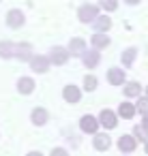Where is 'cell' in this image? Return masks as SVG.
Instances as JSON below:
<instances>
[{"instance_id":"cell-28","label":"cell","mask_w":148,"mask_h":156,"mask_svg":"<svg viewBox=\"0 0 148 156\" xmlns=\"http://www.w3.org/2000/svg\"><path fill=\"white\" fill-rule=\"evenodd\" d=\"M28 156H43V154H41V152H30Z\"/></svg>"},{"instance_id":"cell-13","label":"cell","mask_w":148,"mask_h":156,"mask_svg":"<svg viewBox=\"0 0 148 156\" xmlns=\"http://www.w3.org/2000/svg\"><path fill=\"white\" fill-rule=\"evenodd\" d=\"M82 60H84V64H86L88 69H94L101 58H99V51H86V54L82 56Z\"/></svg>"},{"instance_id":"cell-24","label":"cell","mask_w":148,"mask_h":156,"mask_svg":"<svg viewBox=\"0 0 148 156\" xmlns=\"http://www.w3.org/2000/svg\"><path fill=\"white\" fill-rule=\"evenodd\" d=\"M146 133H148V130H146L144 126H135V135H137V139H142V141H148V139H146Z\"/></svg>"},{"instance_id":"cell-6","label":"cell","mask_w":148,"mask_h":156,"mask_svg":"<svg viewBox=\"0 0 148 156\" xmlns=\"http://www.w3.org/2000/svg\"><path fill=\"white\" fill-rule=\"evenodd\" d=\"M80 128H82L84 133H97V128H99V120H97L94 115H84V118L80 120Z\"/></svg>"},{"instance_id":"cell-8","label":"cell","mask_w":148,"mask_h":156,"mask_svg":"<svg viewBox=\"0 0 148 156\" xmlns=\"http://www.w3.org/2000/svg\"><path fill=\"white\" fill-rule=\"evenodd\" d=\"M62 96H65V101H67V103H80L82 92H80V88H77V86H65Z\"/></svg>"},{"instance_id":"cell-10","label":"cell","mask_w":148,"mask_h":156,"mask_svg":"<svg viewBox=\"0 0 148 156\" xmlns=\"http://www.w3.org/2000/svg\"><path fill=\"white\" fill-rule=\"evenodd\" d=\"M118 147H120V152H133L135 150V139L131 137V135H122L120 139H118Z\"/></svg>"},{"instance_id":"cell-30","label":"cell","mask_w":148,"mask_h":156,"mask_svg":"<svg viewBox=\"0 0 148 156\" xmlns=\"http://www.w3.org/2000/svg\"><path fill=\"white\" fill-rule=\"evenodd\" d=\"M146 98H148V86H146Z\"/></svg>"},{"instance_id":"cell-29","label":"cell","mask_w":148,"mask_h":156,"mask_svg":"<svg viewBox=\"0 0 148 156\" xmlns=\"http://www.w3.org/2000/svg\"><path fill=\"white\" fill-rule=\"evenodd\" d=\"M146 154H148V141H146Z\"/></svg>"},{"instance_id":"cell-14","label":"cell","mask_w":148,"mask_h":156,"mask_svg":"<svg viewBox=\"0 0 148 156\" xmlns=\"http://www.w3.org/2000/svg\"><path fill=\"white\" fill-rule=\"evenodd\" d=\"M17 90H20L22 94H30V92L35 90V81H32L30 77H22V79L17 81Z\"/></svg>"},{"instance_id":"cell-27","label":"cell","mask_w":148,"mask_h":156,"mask_svg":"<svg viewBox=\"0 0 148 156\" xmlns=\"http://www.w3.org/2000/svg\"><path fill=\"white\" fill-rule=\"evenodd\" d=\"M142 126L148 130V115H144V120H142Z\"/></svg>"},{"instance_id":"cell-20","label":"cell","mask_w":148,"mask_h":156,"mask_svg":"<svg viewBox=\"0 0 148 156\" xmlns=\"http://www.w3.org/2000/svg\"><path fill=\"white\" fill-rule=\"evenodd\" d=\"M13 51H15V43H9V41L0 43V58H11Z\"/></svg>"},{"instance_id":"cell-3","label":"cell","mask_w":148,"mask_h":156,"mask_svg":"<svg viewBox=\"0 0 148 156\" xmlns=\"http://www.w3.org/2000/svg\"><path fill=\"white\" fill-rule=\"evenodd\" d=\"M13 56H15V58H20V60H28V62L35 58V56H32V47H30L28 43H17V45H15Z\"/></svg>"},{"instance_id":"cell-12","label":"cell","mask_w":148,"mask_h":156,"mask_svg":"<svg viewBox=\"0 0 148 156\" xmlns=\"http://www.w3.org/2000/svg\"><path fill=\"white\" fill-rule=\"evenodd\" d=\"M109 145H112V139H109L105 133H99V135H94V147H97L99 152H103V150H109Z\"/></svg>"},{"instance_id":"cell-19","label":"cell","mask_w":148,"mask_h":156,"mask_svg":"<svg viewBox=\"0 0 148 156\" xmlns=\"http://www.w3.org/2000/svg\"><path fill=\"white\" fill-rule=\"evenodd\" d=\"M139 92H142V86H139V83H135V81H129V83L124 86V96H129V98L137 96Z\"/></svg>"},{"instance_id":"cell-26","label":"cell","mask_w":148,"mask_h":156,"mask_svg":"<svg viewBox=\"0 0 148 156\" xmlns=\"http://www.w3.org/2000/svg\"><path fill=\"white\" fill-rule=\"evenodd\" d=\"M52 156H69V154H67V150H62V147H54V150H52Z\"/></svg>"},{"instance_id":"cell-23","label":"cell","mask_w":148,"mask_h":156,"mask_svg":"<svg viewBox=\"0 0 148 156\" xmlns=\"http://www.w3.org/2000/svg\"><path fill=\"white\" fill-rule=\"evenodd\" d=\"M139 113H144V115H148V98H139L137 101V107H135Z\"/></svg>"},{"instance_id":"cell-21","label":"cell","mask_w":148,"mask_h":156,"mask_svg":"<svg viewBox=\"0 0 148 156\" xmlns=\"http://www.w3.org/2000/svg\"><path fill=\"white\" fill-rule=\"evenodd\" d=\"M135 56H137V49H133V47L124 49V51H122V64H124V66H131L133 60H135Z\"/></svg>"},{"instance_id":"cell-15","label":"cell","mask_w":148,"mask_h":156,"mask_svg":"<svg viewBox=\"0 0 148 156\" xmlns=\"http://www.w3.org/2000/svg\"><path fill=\"white\" fill-rule=\"evenodd\" d=\"M32 122H35L37 126H43V124L47 122V111H45L43 107H37V109H32Z\"/></svg>"},{"instance_id":"cell-7","label":"cell","mask_w":148,"mask_h":156,"mask_svg":"<svg viewBox=\"0 0 148 156\" xmlns=\"http://www.w3.org/2000/svg\"><path fill=\"white\" fill-rule=\"evenodd\" d=\"M7 24H9L11 28H20V26H24V13H22L20 9L9 11V13H7Z\"/></svg>"},{"instance_id":"cell-5","label":"cell","mask_w":148,"mask_h":156,"mask_svg":"<svg viewBox=\"0 0 148 156\" xmlns=\"http://www.w3.org/2000/svg\"><path fill=\"white\" fill-rule=\"evenodd\" d=\"M30 69H32L35 73H45V71L50 69V58H45V56H35V58L30 60Z\"/></svg>"},{"instance_id":"cell-25","label":"cell","mask_w":148,"mask_h":156,"mask_svg":"<svg viewBox=\"0 0 148 156\" xmlns=\"http://www.w3.org/2000/svg\"><path fill=\"white\" fill-rule=\"evenodd\" d=\"M101 7H103L105 11H114V9H116L118 5L114 2V0H103V2H101Z\"/></svg>"},{"instance_id":"cell-18","label":"cell","mask_w":148,"mask_h":156,"mask_svg":"<svg viewBox=\"0 0 148 156\" xmlns=\"http://www.w3.org/2000/svg\"><path fill=\"white\" fill-rule=\"evenodd\" d=\"M118 115H122V118L131 120V118L135 115V107H133L131 103H120V107H118Z\"/></svg>"},{"instance_id":"cell-2","label":"cell","mask_w":148,"mask_h":156,"mask_svg":"<svg viewBox=\"0 0 148 156\" xmlns=\"http://www.w3.org/2000/svg\"><path fill=\"white\" fill-rule=\"evenodd\" d=\"M69 56H71V54H69L65 47H54V49H52V54H50V62H54V64L62 66V64H67Z\"/></svg>"},{"instance_id":"cell-9","label":"cell","mask_w":148,"mask_h":156,"mask_svg":"<svg viewBox=\"0 0 148 156\" xmlns=\"http://www.w3.org/2000/svg\"><path fill=\"white\" fill-rule=\"evenodd\" d=\"M69 54H73V56H84L86 54V43H84V39H71V43H69Z\"/></svg>"},{"instance_id":"cell-17","label":"cell","mask_w":148,"mask_h":156,"mask_svg":"<svg viewBox=\"0 0 148 156\" xmlns=\"http://www.w3.org/2000/svg\"><path fill=\"white\" fill-rule=\"evenodd\" d=\"M94 26H97V30H99V32H107V30L112 28V20H109L107 15H99V17H97V22H94Z\"/></svg>"},{"instance_id":"cell-11","label":"cell","mask_w":148,"mask_h":156,"mask_svg":"<svg viewBox=\"0 0 148 156\" xmlns=\"http://www.w3.org/2000/svg\"><path fill=\"white\" fill-rule=\"evenodd\" d=\"M107 79H109L112 86H120L124 81V71L122 69H109L107 71Z\"/></svg>"},{"instance_id":"cell-1","label":"cell","mask_w":148,"mask_h":156,"mask_svg":"<svg viewBox=\"0 0 148 156\" xmlns=\"http://www.w3.org/2000/svg\"><path fill=\"white\" fill-rule=\"evenodd\" d=\"M77 17H80L84 24L97 22V17H99V7H97V5H84V7L77 11Z\"/></svg>"},{"instance_id":"cell-4","label":"cell","mask_w":148,"mask_h":156,"mask_svg":"<svg viewBox=\"0 0 148 156\" xmlns=\"http://www.w3.org/2000/svg\"><path fill=\"white\" fill-rule=\"evenodd\" d=\"M99 124H103L105 128H116V124H118L116 113L109 111V109H103V111L99 113Z\"/></svg>"},{"instance_id":"cell-16","label":"cell","mask_w":148,"mask_h":156,"mask_svg":"<svg viewBox=\"0 0 148 156\" xmlns=\"http://www.w3.org/2000/svg\"><path fill=\"white\" fill-rule=\"evenodd\" d=\"M107 45H109V37H107V34L97 32V34L92 37V47H94V49H101V47H107Z\"/></svg>"},{"instance_id":"cell-22","label":"cell","mask_w":148,"mask_h":156,"mask_svg":"<svg viewBox=\"0 0 148 156\" xmlns=\"http://www.w3.org/2000/svg\"><path fill=\"white\" fill-rule=\"evenodd\" d=\"M84 88H86L88 92H92V90L97 88V77H94V75H86V77H84Z\"/></svg>"}]
</instances>
